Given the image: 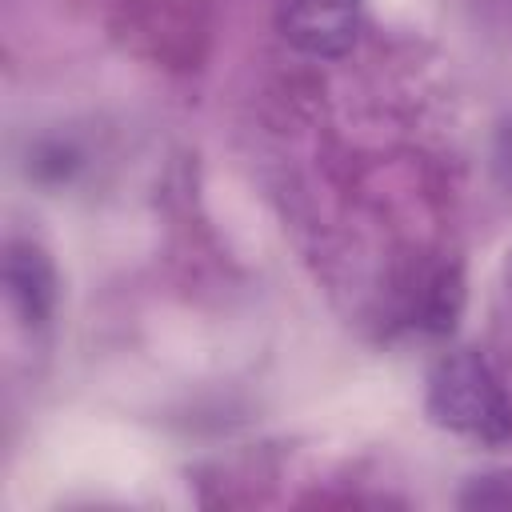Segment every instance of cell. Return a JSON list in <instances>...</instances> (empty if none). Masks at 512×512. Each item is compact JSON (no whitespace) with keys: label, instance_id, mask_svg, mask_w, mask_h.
Wrapping results in <instances>:
<instances>
[{"label":"cell","instance_id":"4","mask_svg":"<svg viewBox=\"0 0 512 512\" xmlns=\"http://www.w3.org/2000/svg\"><path fill=\"white\" fill-rule=\"evenodd\" d=\"M4 304L24 332H40L56 316L60 272L52 252L32 236H8L4 244Z\"/></svg>","mask_w":512,"mask_h":512},{"label":"cell","instance_id":"5","mask_svg":"<svg viewBox=\"0 0 512 512\" xmlns=\"http://www.w3.org/2000/svg\"><path fill=\"white\" fill-rule=\"evenodd\" d=\"M460 504L468 508H512V468H492L468 480L460 492Z\"/></svg>","mask_w":512,"mask_h":512},{"label":"cell","instance_id":"3","mask_svg":"<svg viewBox=\"0 0 512 512\" xmlns=\"http://www.w3.org/2000/svg\"><path fill=\"white\" fill-rule=\"evenodd\" d=\"M280 40L312 60H340L364 32V0H276Z\"/></svg>","mask_w":512,"mask_h":512},{"label":"cell","instance_id":"1","mask_svg":"<svg viewBox=\"0 0 512 512\" xmlns=\"http://www.w3.org/2000/svg\"><path fill=\"white\" fill-rule=\"evenodd\" d=\"M424 416L464 440L500 444L512 432V400L476 348H448L424 376Z\"/></svg>","mask_w":512,"mask_h":512},{"label":"cell","instance_id":"2","mask_svg":"<svg viewBox=\"0 0 512 512\" xmlns=\"http://www.w3.org/2000/svg\"><path fill=\"white\" fill-rule=\"evenodd\" d=\"M128 44L164 68H196L208 48V20L192 0H116Z\"/></svg>","mask_w":512,"mask_h":512}]
</instances>
